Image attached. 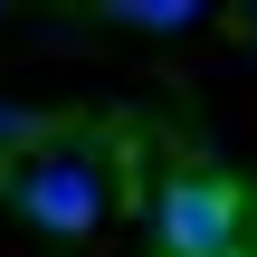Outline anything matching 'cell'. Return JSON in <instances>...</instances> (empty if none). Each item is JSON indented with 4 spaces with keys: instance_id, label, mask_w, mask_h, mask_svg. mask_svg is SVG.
<instances>
[{
    "instance_id": "obj_3",
    "label": "cell",
    "mask_w": 257,
    "mask_h": 257,
    "mask_svg": "<svg viewBox=\"0 0 257 257\" xmlns=\"http://www.w3.org/2000/svg\"><path fill=\"white\" fill-rule=\"evenodd\" d=\"M114 19H124V29H153V38H172V29H191V19H200V0H114Z\"/></svg>"
},
{
    "instance_id": "obj_1",
    "label": "cell",
    "mask_w": 257,
    "mask_h": 257,
    "mask_svg": "<svg viewBox=\"0 0 257 257\" xmlns=\"http://www.w3.org/2000/svg\"><path fill=\"white\" fill-rule=\"evenodd\" d=\"M10 210L29 219V229H48V238H95V219H105V162L95 153H29L19 172H10Z\"/></svg>"
},
{
    "instance_id": "obj_4",
    "label": "cell",
    "mask_w": 257,
    "mask_h": 257,
    "mask_svg": "<svg viewBox=\"0 0 257 257\" xmlns=\"http://www.w3.org/2000/svg\"><path fill=\"white\" fill-rule=\"evenodd\" d=\"M10 124H19V114H10V105H0V134H10Z\"/></svg>"
},
{
    "instance_id": "obj_2",
    "label": "cell",
    "mask_w": 257,
    "mask_h": 257,
    "mask_svg": "<svg viewBox=\"0 0 257 257\" xmlns=\"http://www.w3.org/2000/svg\"><path fill=\"white\" fill-rule=\"evenodd\" d=\"M238 219H248V200H238L219 172H172L162 200H153L162 257H229V248H238Z\"/></svg>"
}]
</instances>
